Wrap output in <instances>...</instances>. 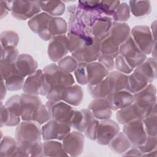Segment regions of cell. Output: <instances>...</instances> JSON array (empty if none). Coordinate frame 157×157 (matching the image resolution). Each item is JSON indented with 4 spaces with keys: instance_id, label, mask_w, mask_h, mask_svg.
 Segmentation results:
<instances>
[{
    "instance_id": "cell-1",
    "label": "cell",
    "mask_w": 157,
    "mask_h": 157,
    "mask_svg": "<svg viewBox=\"0 0 157 157\" xmlns=\"http://www.w3.org/2000/svg\"><path fill=\"white\" fill-rule=\"evenodd\" d=\"M43 72L50 88L46 96L47 99L50 101H61L63 90L75 83L73 75L69 72L62 71L55 63L44 67Z\"/></svg>"
},
{
    "instance_id": "cell-2",
    "label": "cell",
    "mask_w": 157,
    "mask_h": 157,
    "mask_svg": "<svg viewBox=\"0 0 157 157\" xmlns=\"http://www.w3.org/2000/svg\"><path fill=\"white\" fill-rule=\"evenodd\" d=\"M42 127L34 121H23L17 126L15 138L18 142L34 143L42 140Z\"/></svg>"
},
{
    "instance_id": "cell-3",
    "label": "cell",
    "mask_w": 157,
    "mask_h": 157,
    "mask_svg": "<svg viewBox=\"0 0 157 157\" xmlns=\"http://www.w3.org/2000/svg\"><path fill=\"white\" fill-rule=\"evenodd\" d=\"M134 102L144 112L145 117L156 108V89L152 83H148L134 93Z\"/></svg>"
},
{
    "instance_id": "cell-4",
    "label": "cell",
    "mask_w": 157,
    "mask_h": 157,
    "mask_svg": "<svg viewBox=\"0 0 157 157\" xmlns=\"http://www.w3.org/2000/svg\"><path fill=\"white\" fill-rule=\"evenodd\" d=\"M131 36L140 50L146 55L150 54L156 46L155 38L147 26L138 25L133 27L131 29Z\"/></svg>"
},
{
    "instance_id": "cell-5",
    "label": "cell",
    "mask_w": 157,
    "mask_h": 157,
    "mask_svg": "<svg viewBox=\"0 0 157 157\" xmlns=\"http://www.w3.org/2000/svg\"><path fill=\"white\" fill-rule=\"evenodd\" d=\"M101 40L90 36L85 44L78 50L73 52L72 56L79 63H91L98 59L101 55Z\"/></svg>"
},
{
    "instance_id": "cell-6",
    "label": "cell",
    "mask_w": 157,
    "mask_h": 157,
    "mask_svg": "<svg viewBox=\"0 0 157 157\" xmlns=\"http://www.w3.org/2000/svg\"><path fill=\"white\" fill-rule=\"evenodd\" d=\"M119 53L124 57L134 69L142 64L147 58V55L140 50L131 34L120 45Z\"/></svg>"
},
{
    "instance_id": "cell-7",
    "label": "cell",
    "mask_w": 157,
    "mask_h": 157,
    "mask_svg": "<svg viewBox=\"0 0 157 157\" xmlns=\"http://www.w3.org/2000/svg\"><path fill=\"white\" fill-rule=\"evenodd\" d=\"M71 129L69 123L50 119L42 126V137L44 140H62L71 132Z\"/></svg>"
},
{
    "instance_id": "cell-8",
    "label": "cell",
    "mask_w": 157,
    "mask_h": 157,
    "mask_svg": "<svg viewBox=\"0 0 157 157\" xmlns=\"http://www.w3.org/2000/svg\"><path fill=\"white\" fill-rule=\"evenodd\" d=\"M41 10L37 1H13L11 14L17 20H26L40 13Z\"/></svg>"
},
{
    "instance_id": "cell-9",
    "label": "cell",
    "mask_w": 157,
    "mask_h": 157,
    "mask_svg": "<svg viewBox=\"0 0 157 157\" xmlns=\"http://www.w3.org/2000/svg\"><path fill=\"white\" fill-rule=\"evenodd\" d=\"M51 119L59 122L69 123L75 111V109L70 104L63 101H50L46 102Z\"/></svg>"
},
{
    "instance_id": "cell-10",
    "label": "cell",
    "mask_w": 157,
    "mask_h": 157,
    "mask_svg": "<svg viewBox=\"0 0 157 157\" xmlns=\"http://www.w3.org/2000/svg\"><path fill=\"white\" fill-rule=\"evenodd\" d=\"M123 133L132 145L143 144L147 137L142 120L135 119L123 124Z\"/></svg>"
},
{
    "instance_id": "cell-11",
    "label": "cell",
    "mask_w": 157,
    "mask_h": 157,
    "mask_svg": "<svg viewBox=\"0 0 157 157\" xmlns=\"http://www.w3.org/2000/svg\"><path fill=\"white\" fill-rule=\"evenodd\" d=\"M84 142L83 134L76 130L68 133L62 140L64 151L71 156H77L81 155L83 150Z\"/></svg>"
},
{
    "instance_id": "cell-12",
    "label": "cell",
    "mask_w": 157,
    "mask_h": 157,
    "mask_svg": "<svg viewBox=\"0 0 157 157\" xmlns=\"http://www.w3.org/2000/svg\"><path fill=\"white\" fill-rule=\"evenodd\" d=\"M52 17L44 12H40L28 21V26L43 40H50L52 37L49 34L48 29L49 22Z\"/></svg>"
},
{
    "instance_id": "cell-13",
    "label": "cell",
    "mask_w": 157,
    "mask_h": 157,
    "mask_svg": "<svg viewBox=\"0 0 157 157\" xmlns=\"http://www.w3.org/2000/svg\"><path fill=\"white\" fill-rule=\"evenodd\" d=\"M120 131L118 124L112 120H103L99 121L96 142L101 145H108L110 140Z\"/></svg>"
},
{
    "instance_id": "cell-14",
    "label": "cell",
    "mask_w": 157,
    "mask_h": 157,
    "mask_svg": "<svg viewBox=\"0 0 157 157\" xmlns=\"http://www.w3.org/2000/svg\"><path fill=\"white\" fill-rule=\"evenodd\" d=\"M69 52L67 37L65 34L52 37L48 45L47 53L53 62H58L66 56Z\"/></svg>"
},
{
    "instance_id": "cell-15",
    "label": "cell",
    "mask_w": 157,
    "mask_h": 157,
    "mask_svg": "<svg viewBox=\"0 0 157 157\" xmlns=\"http://www.w3.org/2000/svg\"><path fill=\"white\" fill-rule=\"evenodd\" d=\"M105 98L108 101L112 110L113 111H117L129 105L134 101V94L126 90L112 92Z\"/></svg>"
},
{
    "instance_id": "cell-16",
    "label": "cell",
    "mask_w": 157,
    "mask_h": 157,
    "mask_svg": "<svg viewBox=\"0 0 157 157\" xmlns=\"http://www.w3.org/2000/svg\"><path fill=\"white\" fill-rule=\"evenodd\" d=\"M20 104L21 120L23 121H30L32 120L34 110L42 104V101L38 96L24 93L20 95Z\"/></svg>"
},
{
    "instance_id": "cell-17",
    "label": "cell",
    "mask_w": 157,
    "mask_h": 157,
    "mask_svg": "<svg viewBox=\"0 0 157 157\" xmlns=\"http://www.w3.org/2000/svg\"><path fill=\"white\" fill-rule=\"evenodd\" d=\"M4 105L9 115L6 126H17L20 123L21 119L20 96L16 94L11 96L6 101Z\"/></svg>"
},
{
    "instance_id": "cell-18",
    "label": "cell",
    "mask_w": 157,
    "mask_h": 157,
    "mask_svg": "<svg viewBox=\"0 0 157 157\" xmlns=\"http://www.w3.org/2000/svg\"><path fill=\"white\" fill-rule=\"evenodd\" d=\"M113 23L112 17L101 15L94 20L89 30L88 35L101 40L107 34Z\"/></svg>"
},
{
    "instance_id": "cell-19",
    "label": "cell",
    "mask_w": 157,
    "mask_h": 157,
    "mask_svg": "<svg viewBox=\"0 0 157 157\" xmlns=\"http://www.w3.org/2000/svg\"><path fill=\"white\" fill-rule=\"evenodd\" d=\"M88 109L96 118L100 120L110 119L112 114L110 104L105 98H94L88 104Z\"/></svg>"
},
{
    "instance_id": "cell-20",
    "label": "cell",
    "mask_w": 157,
    "mask_h": 157,
    "mask_svg": "<svg viewBox=\"0 0 157 157\" xmlns=\"http://www.w3.org/2000/svg\"><path fill=\"white\" fill-rule=\"evenodd\" d=\"M94 118L95 117L88 109L75 110L70 120V124L75 130L84 132Z\"/></svg>"
},
{
    "instance_id": "cell-21",
    "label": "cell",
    "mask_w": 157,
    "mask_h": 157,
    "mask_svg": "<svg viewBox=\"0 0 157 157\" xmlns=\"http://www.w3.org/2000/svg\"><path fill=\"white\" fill-rule=\"evenodd\" d=\"M115 116L117 121L121 124H124L135 119L142 120L145 117L144 112L134 102L118 110Z\"/></svg>"
},
{
    "instance_id": "cell-22",
    "label": "cell",
    "mask_w": 157,
    "mask_h": 157,
    "mask_svg": "<svg viewBox=\"0 0 157 157\" xmlns=\"http://www.w3.org/2000/svg\"><path fill=\"white\" fill-rule=\"evenodd\" d=\"M15 64L18 73L24 77L33 74L37 70L38 67L37 61L32 56L27 53L19 55Z\"/></svg>"
},
{
    "instance_id": "cell-23",
    "label": "cell",
    "mask_w": 157,
    "mask_h": 157,
    "mask_svg": "<svg viewBox=\"0 0 157 157\" xmlns=\"http://www.w3.org/2000/svg\"><path fill=\"white\" fill-rule=\"evenodd\" d=\"M88 85H93L104 79L109 74L107 70L98 61L88 63L86 64Z\"/></svg>"
},
{
    "instance_id": "cell-24",
    "label": "cell",
    "mask_w": 157,
    "mask_h": 157,
    "mask_svg": "<svg viewBox=\"0 0 157 157\" xmlns=\"http://www.w3.org/2000/svg\"><path fill=\"white\" fill-rule=\"evenodd\" d=\"M43 76L44 72L41 69H37L33 74L28 76L22 88L23 93L31 95H39Z\"/></svg>"
},
{
    "instance_id": "cell-25",
    "label": "cell",
    "mask_w": 157,
    "mask_h": 157,
    "mask_svg": "<svg viewBox=\"0 0 157 157\" xmlns=\"http://www.w3.org/2000/svg\"><path fill=\"white\" fill-rule=\"evenodd\" d=\"M83 98V90L80 85L77 84L64 88L61 94V101L73 106L80 105Z\"/></svg>"
},
{
    "instance_id": "cell-26",
    "label": "cell",
    "mask_w": 157,
    "mask_h": 157,
    "mask_svg": "<svg viewBox=\"0 0 157 157\" xmlns=\"http://www.w3.org/2000/svg\"><path fill=\"white\" fill-rule=\"evenodd\" d=\"M110 84L112 92L120 90H129V77L128 74L120 72L117 71L109 72L106 77Z\"/></svg>"
},
{
    "instance_id": "cell-27",
    "label": "cell",
    "mask_w": 157,
    "mask_h": 157,
    "mask_svg": "<svg viewBox=\"0 0 157 157\" xmlns=\"http://www.w3.org/2000/svg\"><path fill=\"white\" fill-rule=\"evenodd\" d=\"M108 34L114 40L121 45L130 36L131 28L126 23L113 21Z\"/></svg>"
},
{
    "instance_id": "cell-28",
    "label": "cell",
    "mask_w": 157,
    "mask_h": 157,
    "mask_svg": "<svg viewBox=\"0 0 157 157\" xmlns=\"http://www.w3.org/2000/svg\"><path fill=\"white\" fill-rule=\"evenodd\" d=\"M110 149L117 154H123L132 145L123 132H118L109 144Z\"/></svg>"
},
{
    "instance_id": "cell-29",
    "label": "cell",
    "mask_w": 157,
    "mask_h": 157,
    "mask_svg": "<svg viewBox=\"0 0 157 157\" xmlns=\"http://www.w3.org/2000/svg\"><path fill=\"white\" fill-rule=\"evenodd\" d=\"M136 69L146 78L149 83L156 78V60L153 58H146Z\"/></svg>"
},
{
    "instance_id": "cell-30",
    "label": "cell",
    "mask_w": 157,
    "mask_h": 157,
    "mask_svg": "<svg viewBox=\"0 0 157 157\" xmlns=\"http://www.w3.org/2000/svg\"><path fill=\"white\" fill-rule=\"evenodd\" d=\"M87 90L93 98H105L112 93L110 84L106 77L97 84L88 85Z\"/></svg>"
},
{
    "instance_id": "cell-31",
    "label": "cell",
    "mask_w": 157,
    "mask_h": 157,
    "mask_svg": "<svg viewBox=\"0 0 157 157\" xmlns=\"http://www.w3.org/2000/svg\"><path fill=\"white\" fill-rule=\"evenodd\" d=\"M66 37L67 39L69 52L72 53L79 50L85 44L90 36L85 34L68 31Z\"/></svg>"
},
{
    "instance_id": "cell-32",
    "label": "cell",
    "mask_w": 157,
    "mask_h": 157,
    "mask_svg": "<svg viewBox=\"0 0 157 157\" xmlns=\"http://www.w3.org/2000/svg\"><path fill=\"white\" fill-rule=\"evenodd\" d=\"M41 10L53 17L62 15L65 11V4L61 1H39Z\"/></svg>"
},
{
    "instance_id": "cell-33",
    "label": "cell",
    "mask_w": 157,
    "mask_h": 157,
    "mask_svg": "<svg viewBox=\"0 0 157 157\" xmlns=\"http://www.w3.org/2000/svg\"><path fill=\"white\" fill-rule=\"evenodd\" d=\"M120 45L114 40L107 33L105 37L101 41V54L107 55L115 58L120 54Z\"/></svg>"
},
{
    "instance_id": "cell-34",
    "label": "cell",
    "mask_w": 157,
    "mask_h": 157,
    "mask_svg": "<svg viewBox=\"0 0 157 157\" xmlns=\"http://www.w3.org/2000/svg\"><path fill=\"white\" fill-rule=\"evenodd\" d=\"M43 144L44 156H68L64 151L62 143L55 140H45Z\"/></svg>"
},
{
    "instance_id": "cell-35",
    "label": "cell",
    "mask_w": 157,
    "mask_h": 157,
    "mask_svg": "<svg viewBox=\"0 0 157 157\" xmlns=\"http://www.w3.org/2000/svg\"><path fill=\"white\" fill-rule=\"evenodd\" d=\"M130 12L137 17H143L149 15L151 10L150 1H129Z\"/></svg>"
},
{
    "instance_id": "cell-36",
    "label": "cell",
    "mask_w": 157,
    "mask_h": 157,
    "mask_svg": "<svg viewBox=\"0 0 157 157\" xmlns=\"http://www.w3.org/2000/svg\"><path fill=\"white\" fill-rule=\"evenodd\" d=\"M129 90L133 94L140 91L147 86L149 83L146 78L136 69L128 75Z\"/></svg>"
},
{
    "instance_id": "cell-37",
    "label": "cell",
    "mask_w": 157,
    "mask_h": 157,
    "mask_svg": "<svg viewBox=\"0 0 157 157\" xmlns=\"http://www.w3.org/2000/svg\"><path fill=\"white\" fill-rule=\"evenodd\" d=\"M68 30L66 20L59 17H52L48 25V33L51 37L65 34Z\"/></svg>"
},
{
    "instance_id": "cell-38",
    "label": "cell",
    "mask_w": 157,
    "mask_h": 157,
    "mask_svg": "<svg viewBox=\"0 0 157 157\" xmlns=\"http://www.w3.org/2000/svg\"><path fill=\"white\" fill-rule=\"evenodd\" d=\"M17 148V140L15 138L5 136L1 139L0 156H13Z\"/></svg>"
},
{
    "instance_id": "cell-39",
    "label": "cell",
    "mask_w": 157,
    "mask_h": 157,
    "mask_svg": "<svg viewBox=\"0 0 157 157\" xmlns=\"http://www.w3.org/2000/svg\"><path fill=\"white\" fill-rule=\"evenodd\" d=\"M145 130L147 136H156L157 134V115L156 108L150 114L142 119Z\"/></svg>"
},
{
    "instance_id": "cell-40",
    "label": "cell",
    "mask_w": 157,
    "mask_h": 157,
    "mask_svg": "<svg viewBox=\"0 0 157 157\" xmlns=\"http://www.w3.org/2000/svg\"><path fill=\"white\" fill-rule=\"evenodd\" d=\"M25 77L21 75L17 71L4 81L7 90L10 91H16L22 89L25 80Z\"/></svg>"
},
{
    "instance_id": "cell-41",
    "label": "cell",
    "mask_w": 157,
    "mask_h": 157,
    "mask_svg": "<svg viewBox=\"0 0 157 157\" xmlns=\"http://www.w3.org/2000/svg\"><path fill=\"white\" fill-rule=\"evenodd\" d=\"M1 48L17 47L19 41L18 34L13 31L7 30L1 33L0 36Z\"/></svg>"
},
{
    "instance_id": "cell-42",
    "label": "cell",
    "mask_w": 157,
    "mask_h": 157,
    "mask_svg": "<svg viewBox=\"0 0 157 157\" xmlns=\"http://www.w3.org/2000/svg\"><path fill=\"white\" fill-rule=\"evenodd\" d=\"M130 9L129 5L126 2H120L115 10L112 17L113 21L124 22L130 18Z\"/></svg>"
},
{
    "instance_id": "cell-43",
    "label": "cell",
    "mask_w": 157,
    "mask_h": 157,
    "mask_svg": "<svg viewBox=\"0 0 157 157\" xmlns=\"http://www.w3.org/2000/svg\"><path fill=\"white\" fill-rule=\"evenodd\" d=\"M51 119L48 110L45 105H40L34 112L32 117V121H34L42 125Z\"/></svg>"
},
{
    "instance_id": "cell-44",
    "label": "cell",
    "mask_w": 157,
    "mask_h": 157,
    "mask_svg": "<svg viewBox=\"0 0 157 157\" xmlns=\"http://www.w3.org/2000/svg\"><path fill=\"white\" fill-rule=\"evenodd\" d=\"M120 2V1H100L99 11L104 15L112 17L115 10Z\"/></svg>"
},
{
    "instance_id": "cell-45",
    "label": "cell",
    "mask_w": 157,
    "mask_h": 157,
    "mask_svg": "<svg viewBox=\"0 0 157 157\" xmlns=\"http://www.w3.org/2000/svg\"><path fill=\"white\" fill-rule=\"evenodd\" d=\"M78 62L72 56H66L58 62V66L63 71L73 72L76 69Z\"/></svg>"
},
{
    "instance_id": "cell-46",
    "label": "cell",
    "mask_w": 157,
    "mask_h": 157,
    "mask_svg": "<svg viewBox=\"0 0 157 157\" xmlns=\"http://www.w3.org/2000/svg\"><path fill=\"white\" fill-rule=\"evenodd\" d=\"M1 48V61L15 63L19 56L18 50L15 47H7Z\"/></svg>"
},
{
    "instance_id": "cell-47",
    "label": "cell",
    "mask_w": 157,
    "mask_h": 157,
    "mask_svg": "<svg viewBox=\"0 0 157 157\" xmlns=\"http://www.w3.org/2000/svg\"><path fill=\"white\" fill-rule=\"evenodd\" d=\"M86 64V63L79 62L74 72L77 82L82 85H88Z\"/></svg>"
},
{
    "instance_id": "cell-48",
    "label": "cell",
    "mask_w": 157,
    "mask_h": 157,
    "mask_svg": "<svg viewBox=\"0 0 157 157\" xmlns=\"http://www.w3.org/2000/svg\"><path fill=\"white\" fill-rule=\"evenodd\" d=\"M115 68L117 71L125 74H131L134 70L124 57L120 54L115 58Z\"/></svg>"
},
{
    "instance_id": "cell-49",
    "label": "cell",
    "mask_w": 157,
    "mask_h": 157,
    "mask_svg": "<svg viewBox=\"0 0 157 157\" xmlns=\"http://www.w3.org/2000/svg\"><path fill=\"white\" fill-rule=\"evenodd\" d=\"M139 150L143 153V156L156 150L157 147V138L156 136H147L145 142L137 146Z\"/></svg>"
},
{
    "instance_id": "cell-50",
    "label": "cell",
    "mask_w": 157,
    "mask_h": 157,
    "mask_svg": "<svg viewBox=\"0 0 157 157\" xmlns=\"http://www.w3.org/2000/svg\"><path fill=\"white\" fill-rule=\"evenodd\" d=\"M0 71L1 78L5 81L17 70L16 69L15 63L0 61Z\"/></svg>"
},
{
    "instance_id": "cell-51",
    "label": "cell",
    "mask_w": 157,
    "mask_h": 157,
    "mask_svg": "<svg viewBox=\"0 0 157 157\" xmlns=\"http://www.w3.org/2000/svg\"><path fill=\"white\" fill-rule=\"evenodd\" d=\"M99 123V120L96 118L90 123V124L84 132L85 135L86 137L91 140H96Z\"/></svg>"
},
{
    "instance_id": "cell-52",
    "label": "cell",
    "mask_w": 157,
    "mask_h": 157,
    "mask_svg": "<svg viewBox=\"0 0 157 157\" xmlns=\"http://www.w3.org/2000/svg\"><path fill=\"white\" fill-rule=\"evenodd\" d=\"M99 1H78L77 6L80 9L86 11H99Z\"/></svg>"
},
{
    "instance_id": "cell-53",
    "label": "cell",
    "mask_w": 157,
    "mask_h": 157,
    "mask_svg": "<svg viewBox=\"0 0 157 157\" xmlns=\"http://www.w3.org/2000/svg\"><path fill=\"white\" fill-rule=\"evenodd\" d=\"M98 60V62L109 72L112 71L115 68V60L114 58L111 56L101 54Z\"/></svg>"
},
{
    "instance_id": "cell-54",
    "label": "cell",
    "mask_w": 157,
    "mask_h": 157,
    "mask_svg": "<svg viewBox=\"0 0 157 157\" xmlns=\"http://www.w3.org/2000/svg\"><path fill=\"white\" fill-rule=\"evenodd\" d=\"M13 1H1V18L6 17L9 12H11Z\"/></svg>"
},
{
    "instance_id": "cell-55",
    "label": "cell",
    "mask_w": 157,
    "mask_h": 157,
    "mask_svg": "<svg viewBox=\"0 0 157 157\" xmlns=\"http://www.w3.org/2000/svg\"><path fill=\"white\" fill-rule=\"evenodd\" d=\"M1 121H0V124H1V127H2L4 126H6V124L8 121V118H9V115H8V112L7 110L5 107V105L2 104V102L1 101Z\"/></svg>"
},
{
    "instance_id": "cell-56",
    "label": "cell",
    "mask_w": 157,
    "mask_h": 157,
    "mask_svg": "<svg viewBox=\"0 0 157 157\" xmlns=\"http://www.w3.org/2000/svg\"><path fill=\"white\" fill-rule=\"evenodd\" d=\"M123 156H142L143 153L136 145H132L126 151L122 154Z\"/></svg>"
},
{
    "instance_id": "cell-57",
    "label": "cell",
    "mask_w": 157,
    "mask_h": 157,
    "mask_svg": "<svg viewBox=\"0 0 157 157\" xmlns=\"http://www.w3.org/2000/svg\"><path fill=\"white\" fill-rule=\"evenodd\" d=\"M7 88L5 85V82L3 80L1 81V101H2V100L4 99L6 93H7Z\"/></svg>"
}]
</instances>
